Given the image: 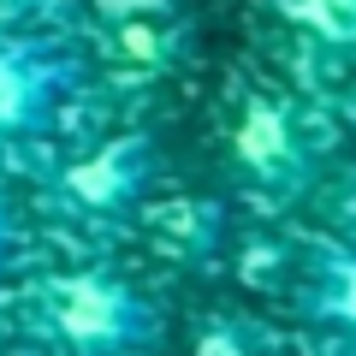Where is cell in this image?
I'll list each match as a JSON object with an SVG mask.
<instances>
[{
  "mask_svg": "<svg viewBox=\"0 0 356 356\" xmlns=\"http://www.w3.org/2000/svg\"><path fill=\"white\" fill-rule=\"evenodd\" d=\"M36 321L65 356H143L161 344V309L113 267L54 273L36 297Z\"/></svg>",
  "mask_w": 356,
  "mask_h": 356,
  "instance_id": "1",
  "label": "cell"
},
{
  "mask_svg": "<svg viewBox=\"0 0 356 356\" xmlns=\"http://www.w3.org/2000/svg\"><path fill=\"white\" fill-rule=\"evenodd\" d=\"M77 77L83 65L60 42H0V143L42 137L72 102Z\"/></svg>",
  "mask_w": 356,
  "mask_h": 356,
  "instance_id": "2",
  "label": "cell"
},
{
  "mask_svg": "<svg viewBox=\"0 0 356 356\" xmlns=\"http://www.w3.org/2000/svg\"><path fill=\"white\" fill-rule=\"evenodd\" d=\"M154 172H161V143L149 131H119V137L95 143V149H83L77 161L60 166L54 202L83 220H107V214H125L154 184Z\"/></svg>",
  "mask_w": 356,
  "mask_h": 356,
  "instance_id": "3",
  "label": "cell"
},
{
  "mask_svg": "<svg viewBox=\"0 0 356 356\" xmlns=\"http://www.w3.org/2000/svg\"><path fill=\"white\" fill-rule=\"evenodd\" d=\"M232 149H238L243 172H250L255 184H267V191H297L309 178V143H303V131H297V119L285 113V107H273V102L243 107Z\"/></svg>",
  "mask_w": 356,
  "mask_h": 356,
  "instance_id": "4",
  "label": "cell"
},
{
  "mask_svg": "<svg viewBox=\"0 0 356 356\" xmlns=\"http://www.w3.org/2000/svg\"><path fill=\"white\" fill-rule=\"evenodd\" d=\"M309 303H315L321 321H332L339 332L356 339V250L327 255V261L315 267V291H309Z\"/></svg>",
  "mask_w": 356,
  "mask_h": 356,
  "instance_id": "5",
  "label": "cell"
},
{
  "mask_svg": "<svg viewBox=\"0 0 356 356\" xmlns=\"http://www.w3.org/2000/svg\"><path fill=\"white\" fill-rule=\"evenodd\" d=\"M297 18L332 42H356V0H297Z\"/></svg>",
  "mask_w": 356,
  "mask_h": 356,
  "instance_id": "6",
  "label": "cell"
},
{
  "mask_svg": "<svg viewBox=\"0 0 356 356\" xmlns=\"http://www.w3.org/2000/svg\"><path fill=\"white\" fill-rule=\"evenodd\" d=\"M13 220H6V214H0V273H6V261H13Z\"/></svg>",
  "mask_w": 356,
  "mask_h": 356,
  "instance_id": "7",
  "label": "cell"
},
{
  "mask_svg": "<svg viewBox=\"0 0 356 356\" xmlns=\"http://www.w3.org/2000/svg\"><path fill=\"white\" fill-rule=\"evenodd\" d=\"M0 6H13V13H24V6H42V0H0Z\"/></svg>",
  "mask_w": 356,
  "mask_h": 356,
  "instance_id": "8",
  "label": "cell"
}]
</instances>
